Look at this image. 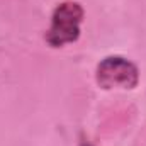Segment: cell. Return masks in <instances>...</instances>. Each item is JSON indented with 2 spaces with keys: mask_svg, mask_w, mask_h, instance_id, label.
Returning a JSON list of instances; mask_svg holds the SVG:
<instances>
[{
  "mask_svg": "<svg viewBox=\"0 0 146 146\" xmlns=\"http://www.w3.org/2000/svg\"><path fill=\"white\" fill-rule=\"evenodd\" d=\"M85 10L78 2L65 0L56 5L51 15V24L46 33V42L51 48H63L72 44L80 37V26L83 21Z\"/></svg>",
  "mask_w": 146,
  "mask_h": 146,
  "instance_id": "obj_1",
  "label": "cell"
},
{
  "mask_svg": "<svg viewBox=\"0 0 146 146\" xmlns=\"http://www.w3.org/2000/svg\"><path fill=\"white\" fill-rule=\"evenodd\" d=\"M97 85L104 90L110 88H136L139 83V70L138 66L124 58V56H107L104 58L95 70Z\"/></svg>",
  "mask_w": 146,
  "mask_h": 146,
  "instance_id": "obj_2",
  "label": "cell"
},
{
  "mask_svg": "<svg viewBox=\"0 0 146 146\" xmlns=\"http://www.w3.org/2000/svg\"><path fill=\"white\" fill-rule=\"evenodd\" d=\"M80 146H92L90 143H85V139H82V143H80Z\"/></svg>",
  "mask_w": 146,
  "mask_h": 146,
  "instance_id": "obj_3",
  "label": "cell"
}]
</instances>
